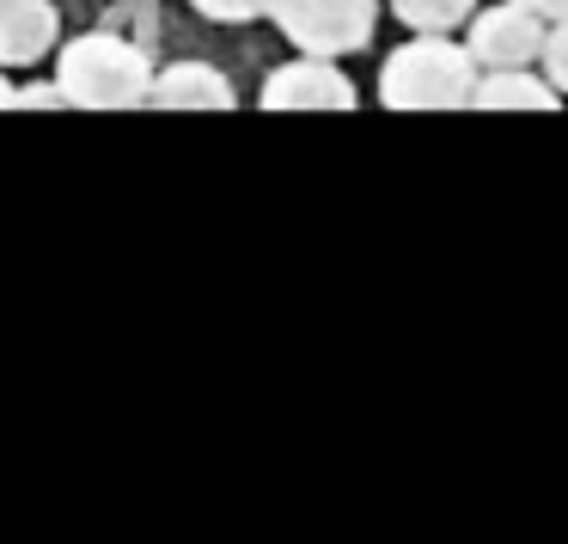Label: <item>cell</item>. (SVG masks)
Returning a JSON list of instances; mask_svg holds the SVG:
<instances>
[{
    "instance_id": "11",
    "label": "cell",
    "mask_w": 568,
    "mask_h": 544,
    "mask_svg": "<svg viewBox=\"0 0 568 544\" xmlns=\"http://www.w3.org/2000/svg\"><path fill=\"white\" fill-rule=\"evenodd\" d=\"M202 19L214 26H251V19H270V0H190Z\"/></svg>"
},
{
    "instance_id": "12",
    "label": "cell",
    "mask_w": 568,
    "mask_h": 544,
    "mask_svg": "<svg viewBox=\"0 0 568 544\" xmlns=\"http://www.w3.org/2000/svg\"><path fill=\"white\" fill-rule=\"evenodd\" d=\"M19 111H74V104H68V92L50 74L43 87H19Z\"/></svg>"
},
{
    "instance_id": "10",
    "label": "cell",
    "mask_w": 568,
    "mask_h": 544,
    "mask_svg": "<svg viewBox=\"0 0 568 544\" xmlns=\"http://www.w3.org/2000/svg\"><path fill=\"white\" fill-rule=\"evenodd\" d=\"M538 62H544V80H550V87L568 99V19H550V26H544Z\"/></svg>"
},
{
    "instance_id": "9",
    "label": "cell",
    "mask_w": 568,
    "mask_h": 544,
    "mask_svg": "<svg viewBox=\"0 0 568 544\" xmlns=\"http://www.w3.org/2000/svg\"><path fill=\"white\" fill-rule=\"evenodd\" d=\"M392 13L404 19L409 31H458L477 13V0H392Z\"/></svg>"
},
{
    "instance_id": "4",
    "label": "cell",
    "mask_w": 568,
    "mask_h": 544,
    "mask_svg": "<svg viewBox=\"0 0 568 544\" xmlns=\"http://www.w3.org/2000/svg\"><path fill=\"white\" fill-rule=\"evenodd\" d=\"M257 104L263 111H355L361 92L331 56H294V62L270 68Z\"/></svg>"
},
{
    "instance_id": "7",
    "label": "cell",
    "mask_w": 568,
    "mask_h": 544,
    "mask_svg": "<svg viewBox=\"0 0 568 544\" xmlns=\"http://www.w3.org/2000/svg\"><path fill=\"white\" fill-rule=\"evenodd\" d=\"M148 104L153 111H233L239 92L214 62H172V68H153Z\"/></svg>"
},
{
    "instance_id": "1",
    "label": "cell",
    "mask_w": 568,
    "mask_h": 544,
    "mask_svg": "<svg viewBox=\"0 0 568 544\" xmlns=\"http://www.w3.org/2000/svg\"><path fill=\"white\" fill-rule=\"evenodd\" d=\"M55 87L74 111H141L153 92V62L135 38L116 31H80L55 43Z\"/></svg>"
},
{
    "instance_id": "5",
    "label": "cell",
    "mask_w": 568,
    "mask_h": 544,
    "mask_svg": "<svg viewBox=\"0 0 568 544\" xmlns=\"http://www.w3.org/2000/svg\"><path fill=\"white\" fill-rule=\"evenodd\" d=\"M544 26L550 19H538L531 7H519V0H507V7H489V13L470 19V56H477V68H526L538 62L544 50Z\"/></svg>"
},
{
    "instance_id": "6",
    "label": "cell",
    "mask_w": 568,
    "mask_h": 544,
    "mask_svg": "<svg viewBox=\"0 0 568 544\" xmlns=\"http://www.w3.org/2000/svg\"><path fill=\"white\" fill-rule=\"evenodd\" d=\"M62 43V13L55 0H0V68H38Z\"/></svg>"
},
{
    "instance_id": "14",
    "label": "cell",
    "mask_w": 568,
    "mask_h": 544,
    "mask_svg": "<svg viewBox=\"0 0 568 544\" xmlns=\"http://www.w3.org/2000/svg\"><path fill=\"white\" fill-rule=\"evenodd\" d=\"M0 111H19V80H7V68H0Z\"/></svg>"
},
{
    "instance_id": "8",
    "label": "cell",
    "mask_w": 568,
    "mask_h": 544,
    "mask_svg": "<svg viewBox=\"0 0 568 544\" xmlns=\"http://www.w3.org/2000/svg\"><path fill=\"white\" fill-rule=\"evenodd\" d=\"M556 99L562 92L550 80H531L526 68H483L477 92H470L477 111H556Z\"/></svg>"
},
{
    "instance_id": "2",
    "label": "cell",
    "mask_w": 568,
    "mask_h": 544,
    "mask_svg": "<svg viewBox=\"0 0 568 544\" xmlns=\"http://www.w3.org/2000/svg\"><path fill=\"white\" fill-rule=\"evenodd\" d=\"M477 56L470 43H453L446 31H416L404 50L385 56L379 68V104L392 111H458L477 92Z\"/></svg>"
},
{
    "instance_id": "13",
    "label": "cell",
    "mask_w": 568,
    "mask_h": 544,
    "mask_svg": "<svg viewBox=\"0 0 568 544\" xmlns=\"http://www.w3.org/2000/svg\"><path fill=\"white\" fill-rule=\"evenodd\" d=\"M519 7H531L538 19H568V0H519Z\"/></svg>"
},
{
    "instance_id": "3",
    "label": "cell",
    "mask_w": 568,
    "mask_h": 544,
    "mask_svg": "<svg viewBox=\"0 0 568 544\" xmlns=\"http://www.w3.org/2000/svg\"><path fill=\"white\" fill-rule=\"evenodd\" d=\"M270 26L300 56H331V62H343V56L373 43L379 0H270Z\"/></svg>"
}]
</instances>
